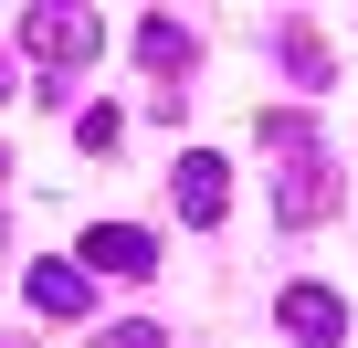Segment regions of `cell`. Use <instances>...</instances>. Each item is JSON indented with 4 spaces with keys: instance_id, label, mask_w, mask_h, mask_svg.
<instances>
[{
    "instance_id": "cell-1",
    "label": "cell",
    "mask_w": 358,
    "mask_h": 348,
    "mask_svg": "<svg viewBox=\"0 0 358 348\" xmlns=\"http://www.w3.org/2000/svg\"><path fill=\"white\" fill-rule=\"evenodd\" d=\"M11 32H22V53H32L43 74H64V85H74V74L106 53V22L85 11V0H32V11H22Z\"/></svg>"
},
{
    "instance_id": "cell-2",
    "label": "cell",
    "mask_w": 358,
    "mask_h": 348,
    "mask_svg": "<svg viewBox=\"0 0 358 348\" xmlns=\"http://www.w3.org/2000/svg\"><path fill=\"white\" fill-rule=\"evenodd\" d=\"M74 264H85L95 285H158V264H169V253H158V232H148V222H95V232L74 243Z\"/></svg>"
},
{
    "instance_id": "cell-3",
    "label": "cell",
    "mask_w": 358,
    "mask_h": 348,
    "mask_svg": "<svg viewBox=\"0 0 358 348\" xmlns=\"http://www.w3.org/2000/svg\"><path fill=\"white\" fill-rule=\"evenodd\" d=\"M337 190H348V180H337L327 148H316V158H274V222H285V232H316V222L337 211Z\"/></svg>"
},
{
    "instance_id": "cell-4",
    "label": "cell",
    "mask_w": 358,
    "mask_h": 348,
    "mask_svg": "<svg viewBox=\"0 0 358 348\" xmlns=\"http://www.w3.org/2000/svg\"><path fill=\"white\" fill-rule=\"evenodd\" d=\"M22 306L53 316V327H85V316H95V274H85L74 253H32V264H22Z\"/></svg>"
},
{
    "instance_id": "cell-5",
    "label": "cell",
    "mask_w": 358,
    "mask_h": 348,
    "mask_svg": "<svg viewBox=\"0 0 358 348\" xmlns=\"http://www.w3.org/2000/svg\"><path fill=\"white\" fill-rule=\"evenodd\" d=\"M169 201H179L190 232H211V222L232 211V158H222V148H179V158H169Z\"/></svg>"
},
{
    "instance_id": "cell-6",
    "label": "cell",
    "mask_w": 358,
    "mask_h": 348,
    "mask_svg": "<svg viewBox=\"0 0 358 348\" xmlns=\"http://www.w3.org/2000/svg\"><path fill=\"white\" fill-rule=\"evenodd\" d=\"M274 327H285V348H348V295L306 274V285L274 295Z\"/></svg>"
},
{
    "instance_id": "cell-7",
    "label": "cell",
    "mask_w": 358,
    "mask_h": 348,
    "mask_svg": "<svg viewBox=\"0 0 358 348\" xmlns=\"http://www.w3.org/2000/svg\"><path fill=\"white\" fill-rule=\"evenodd\" d=\"M137 64H148V74H158L169 95H179V85L201 74V32L179 22V11H137Z\"/></svg>"
},
{
    "instance_id": "cell-8",
    "label": "cell",
    "mask_w": 358,
    "mask_h": 348,
    "mask_svg": "<svg viewBox=\"0 0 358 348\" xmlns=\"http://www.w3.org/2000/svg\"><path fill=\"white\" fill-rule=\"evenodd\" d=\"M264 53L285 64V85H295V95H327V85H337V53H327V32H316V22H274V32H264Z\"/></svg>"
},
{
    "instance_id": "cell-9",
    "label": "cell",
    "mask_w": 358,
    "mask_h": 348,
    "mask_svg": "<svg viewBox=\"0 0 358 348\" xmlns=\"http://www.w3.org/2000/svg\"><path fill=\"white\" fill-rule=\"evenodd\" d=\"M253 137H264V158H316V148H327L316 106H264V127H253Z\"/></svg>"
},
{
    "instance_id": "cell-10",
    "label": "cell",
    "mask_w": 358,
    "mask_h": 348,
    "mask_svg": "<svg viewBox=\"0 0 358 348\" xmlns=\"http://www.w3.org/2000/svg\"><path fill=\"white\" fill-rule=\"evenodd\" d=\"M95 348H179V337H169L158 316H106V327H95Z\"/></svg>"
},
{
    "instance_id": "cell-11",
    "label": "cell",
    "mask_w": 358,
    "mask_h": 348,
    "mask_svg": "<svg viewBox=\"0 0 358 348\" xmlns=\"http://www.w3.org/2000/svg\"><path fill=\"white\" fill-rule=\"evenodd\" d=\"M116 137H127V116H116V106H74V148H95V158H106Z\"/></svg>"
},
{
    "instance_id": "cell-12",
    "label": "cell",
    "mask_w": 358,
    "mask_h": 348,
    "mask_svg": "<svg viewBox=\"0 0 358 348\" xmlns=\"http://www.w3.org/2000/svg\"><path fill=\"white\" fill-rule=\"evenodd\" d=\"M0 180H11V137H0Z\"/></svg>"
},
{
    "instance_id": "cell-13",
    "label": "cell",
    "mask_w": 358,
    "mask_h": 348,
    "mask_svg": "<svg viewBox=\"0 0 358 348\" xmlns=\"http://www.w3.org/2000/svg\"><path fill=\"white\" fill-rule=\"evenodd\" d=\"M0 106H11V64H0Z\"/></svg>"
},
{
    "instance_id": "cell-14",
    "label": "cell",
    "mask_w": 358,
    "mask_h": 348,
    "mask_svg": "<svg viewBox=\"0 0 358 348\" xmlns=\"http://www.w3.org/2000/svg\"><path fill=\"white\" fill-rule=\"evenodd\" d=\"M0 253H11V222H0Z\"/></svg>"
}]
</instances>
